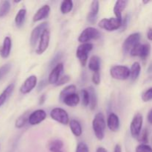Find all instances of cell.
<instances>
[{"label": "cell", "instance_id": "obj_44", "mask_svg": "<svg viewBox=\"0 0 152 152\" xmlns=\"http://www.w3.org/2000/svg\"><path fill=\"white\" fill-rule=\"evenodd\" d=\"M114 152H122V147L120 144H117L114 147Z\"/></svg>", "mask_w": 152, "mask_h": 152}, {"label": "cell", "instance_id": "obj_39", "mask_svg": "<svg viewBox=\"0 0 152 152\" xmlns=\"http://www.w3.org/2000/svg\"><path fill=\"white\" fill-rule=\"evenodd\" d=\"M70 80H71V77H70L68 75L62 76V77H60V79H59V81L57 82V83L56 84V86H63V85L68 83Z\"/></svg>", "mask_w": 152, "mask_h": 152}, {"label": "cell", "instance_id": "obj_46", "mask_svg": "<svg viewBox=\"0 0 152 152\" xmlns=\"http://www.w3.org/2000/svg\"><path fill=\"white\" fill-rule=\"evenodd\" d=\"M96 152H108V151H107V150L105 149L104 147H99V148L96 149Z\"/></svg>", "mask_w": 152, "mask_h": 152}, {"label": "cell", "instance_id": "obj_16", "mask_svg": "<svg viewBox=\"0 0 152 152\" xmlns=\"http://www.w3.org/2000/svg\"><path fill=\"white\" fill-rule=\"evenodd\" d=\"M99 10V2L98 1H93L91 4L90 12L88 14L87 19L90 23L94 24L96 22L98 13Z\"/></svg>", "mask_w": 152, "mask_h": 152}, {"label": "cell", "instance_id": "obj_47", "mask_svg": "<svg viewBox=\"0 0 152 152\" xmlns=\"http://www.w3.org/2000/svg\"><path fill=\"white\" fill-rule=\"evenodd\" d=\"M143 4H148V3L150 2V1H142Z\"/></svg>", "mask_w": 152, "mask_h": 152}, {"label": "cell", "instance_id": "obj_37", "mask_svg": "<svg viewBox=\"0 0 152 152\" xmlns=\"http://www.w3.org/2000/svg\"><path fill=\"white\" fill-rule=\"evenodd\" d=\"M135 152H152V148L148 144H140L137 146Z\"/></svg>", "mask_w": 152, "mask_h": 152}, {"label": "cell", "instance_id": "obj_26", "mask_svg": "<svg viewBox=\"0 0 152 152\" xmlns=\"http://www.w3.org/2000/svg\"><path fill=\"white\" fill-rule=\"evenodd\" d=\"M26 10L24 8L20 9L18 11V13L16 15V17H15V24H16V27L21 28L23 25L25 20V17H26Z\"/></svg>", "mask_w": 152, "mask_h": 152}, {"label": "cell", "instance_id": "obj_35", "mask_svg": "<svg viewBox=\"0 0 152 152\" xmlns=\"http://www.w3.org/2000/svg\"><path fill=\"white\" fill-rule=\"evenodd\" d=\"M150 52H151V45H150L148 43H145L143 44V47H142V55H141V58L143 59H146L150 54Z\"/></svg>", "mask_w": 152, "mask_h": 152}, {"label": "cell", "instance_id": "obj_14", "mask_svg": "<svg viewBox=\"0 0 152 152\" xmlns=\"http://www.w3.org/2000/svg\"><path fill=\"white\" fill-rule=\"evenodd\" d=\"M107 126L111 132H118L120 127V122L118 116L114 113H111L107 119Z\"/></svg>", "mask_w": 152, "mask_h": 152}, {"label": "cell", "instance_id": "obj_31", "mask_svg": "<svg viewBox=\"0 0 152 152\" xmlns=\"http://www.w3.org/2000/svg\"><path fill=\"white\" fill-rule=\"evenodd\" d=\"M142 47H143V44H141V43H138L137 45H136L130 51L131 56H140V57H141L142 51Z\"/></svg>", "mask_w": 152, "mask_h": 152}, {"label": "cell", "instance_id": "obj_34", "mask_svg": "<svg viewBox=\"0 0 152 152\" xmlns=\"http://www.w3.org/2000/svg\"><path fill=\"white\" fill-rule=\"evenodd\" d=\"M82 94V102L84 106H88L90 102V98H89V93L87 89H83L81 91Z\"/></svg>", "mask_w": 152, "mask_h": 152}, {"label": "cell", "instance_id": "obj_10", "mask_svg": "<svg viewBox=\"0 0 152 152\" xmlns=\"http://www.w3.org/2000/svg\"><path fill=\"white\" fill-rule=\"evenodd\" d=\"M50 31L48 28H47V29L45 30L44 32L42 34L41 37H40L38 48H37V50H36L37 54H42L47 50L49 46V44H50Z\"/></svg>", "mask_w": 152, "mask_h": 152}, {"label": "cell", "instance_id": "obj_21", "mask_svg": "<svg viewBox=\"0 0 152 152\" xmlns=\"http://www.w3.org/2000/svg\"><path fill=\"white\" fill-rule=\"evenodd\" d=\"M69 127L71 129V132L75 137H80L83 134V129L82 126L78 120H71L69 122Z\"/></svg>", "mask_w": 152, "mask_h": 152}, {"label": "cell", "instance_id": "obj_48", "mask_svg": "<svg viewBox=\"0 0 152 152\" xmlns=\"http://www.w3.org/2000/svg\"><path fill=\"white\" fill-rule=\"evenodd\" d=\"M58 152H64V151H58Z\"/></svg>", "mask_w": 152, "mask_h": 152}, {"label": "cell", "instance_id": "obj_4", "mask_svg": "<svg viewBox=\"0 0 152 152\" xmlns=\"http://www.w3.org/2000/svg\"><path fill=\"white\" fill-rule=\"evenodd\" d=\"M99 37H100V33L96 28L88 27L82 31L79 36L78 40L83 44V43H88L91 40L98 39Z\"/></svg>", "mask_w": 152, "mask_h": 152}, {"label": "cell", "instance_id": "obj_43", "mask_svg": "<svg viewBox=\"0 0 152 152\" xmlns=\"http://www.w3.org/2000/svg\"><path fill=\"white\" fill-rule=\"evenodd\" d=\"M147 120L150 124H152V109L148 112V115H147Z\"/></svg>", "mask_w": 152, "mask_h": 152}, {"label": "cell", "instance_id": "obj_9", "mask_svg": "<svg viewBox=\"0 0 152 152\" xmlns=\"http://www.w3.org/2000/svg\"><path fill=\"white\" fill-rule=\"evenodd\" d=\"M47 28H48V22H42L41 24H39L37 26H36L33 29L31 34V38H30V43H31L32 47H34L36 45L38 40L40 39V37H41L42 33Z\"/></svg>", "mask_w": 152, "mask_h": 152}, {"label": "cell", "instance_id": "obj_24", "mask_svg": "<svg viewBox=\"0 0 152 152\" xmlns=\"http://www.w3.org/2000/svg\"><path fill=\"white\" fill-rule=\"evenodd\" d=\"M141 71V65L138 62L132 64L130 69V78L132 81H135L138 79Z\"/></svg>", "mask_w": 152, "mask_h": 152}, {"label": "cell", "instance_id": "obj_41", "mask_svg": "<svg viewBox=\"0 0 152 152\" xmlns=\"http://www.w3.org/2000/svg\"><path fill=\"white\" fill-rule=\"evenodd\" d=\"M46 86H47V81H46V80H42V81L39 83L38 91H40L41 90H42Z\"/></svg>", "mask_w": 152, "mask_h": 152}, {"label": "cell", "instance_id": "obj_12", "mask_svg": "<svg viewBox=\"0 0 152 152\" xmlns=\"http://www.w3.org/2000/svg\"><path fill=\"white\" fill-rule=\"evenodd\" d=\"M47 117V114L42 109H38L31 113L28 117V123L31 126H36L44 121Z\"/></svg>", "mask_w": 152, "mask_h": 152}, {"label": "cell", "instance_id": "obj_45", "mask_svg": "<svg viewBox=\"0 0 152 152\" xmlns=\"http://www.w3.org/2000/svg\"><path fill=\"white\" fill-rule=\"evenodd\" d=\"M46 99V96L45 94H42L41 96H40V99H39V105H42L43 103L45 102Z\"/></svg>", "mask_w": 152, "mask_h": 152}, {"label": "cell", "instance_id": "obj_25", "mask_svg": "<svg viewBox=\"0 0 152 152\" xmlns=\"http://www.w3.org/2000/svg\"><path fill=\"white\" fill-rule=\"evenodd\" d=\"M76 91H77V87L74 85H70V86H66L65 88L61 91L60 94H59V100L62 102L67 96L76 93Z\"/></svg>", "mask_w": 152, "mask_h": 152}, {"label": "cell", "instance_id": "obj_3", "mask_svg": "<svg viewBox=\"0 0 152 152\" xmlns=\"http://www.w3.org/2000/svg\"><path fill=\"white\" fill-rule=\"evenodd\" d=\"M110 75L114 80H126L130 77V69L124 65H114L110 68Z\"/></svg>", "mask_w": 152, "mask_h": 152}, {"label": "cell", "instance_id": "obj_30", "mask_svg": "<svg viewBox=\"0 0 152 152\" xmlns=\"http://www.w3.org/2000/svg\"><path fill=\"white\" fill-rule=\"evenodd\" d=\"M28 117H29V116L28 115V113L27 112L22 114V115H21L16 120V123H15L16 128H17V129H22V128H23L27 123V122L28 123Z\"/></svg>", "mask_w": 152, "mask_h": 152}, {"label": "cell", "instance_id": "obj_19", "mask_svg": "<svg viewBox=\"0 0 152 152\" xmlns=\"http://www.w3.org/2000/svg\"><path fill=\"white\" fill-rule=\"evenodd\" d=\"M14 84L11 83L9 86H7L6 88L3 91L2 93L0 94V107L2 106L4 104V102L7 101V99L10 97V96L12 94L13 90H14Z\"/></svg>", "mask_w": 152, "mask_h": 152}, {"label": "cell", "instance_id": "obj_5", "mask_svg": "<svg viewBox=\"0 0 152 152\" xmlns=\"http://www.w3.org/2000/svg\"><path fill=\"white\" fill-rule=\"evenodd\" d=\"M99 27L102 29L107 31H114L121 28L122 22L117 19V18H108V19H102L99 21Z\"/></svg>", "mask_w": 152, "mask_h": 152}, {"label": "cell", "instance_id": "obj_7", "mask_svg": "<svg viewBox=\"0 0 152 152\" xmlns=\"http://www.w3.org/2000/svg\"><path fill=\"white\" fill-rule=\"evenodd\" d=\"M51 119L62 125H67L69 123V116L65 110L61 108H55L51 110L50 113Z\"/></svg>", "mask_w": 152, "mask_h": 152}, {"label": "cell", "instance_id": "obj_13", "mask_svg": "<svg viewBox=\"0 0 152 152\" xmlns=\"http://www.w3.org/2000/svg\"><path fill=\"white\" fill-rule=\"evenodd\" d=\"M64 70V65L62 63H58L55 65L54 68L50 71V74L48 76V83L52 85H56L57 82L61 77V74H62Z\"/></svg>", "mask_w": 152, "mask_h": 152}, {"label": "cell", "instance_id": "obj_8", "mask_svg": "<svg viewBox=\"0 0 152 152\" xmlns=\"http://www.w3.org/2000/svg\"><path fill=\"white\" fill-rule=\"evenodd\" d=\"M140 37L141 36L140 33H133V34H130L125 39L124 42L123 44V53H126V54L129 53L136 45L140 43Z\"/></svg>", "mask_w": 152, "mask_h": 152}, {"label": "cell", "instance_id": "obj_17", "mask_svg": "<svg viewBox=\"0 0 152 152\" xmlns=\"http://www.w3.org/2000/svg\"><path fill=\"white\" fill-rule=\"evenodd\" d=\"M127 4L128 1H126V0H118V1H116L115 4H114V13L115 15L116 18L120 21H121V22H123L122 13H123V10L126 9Z\"/></svg>", "mask_w": 152, "mask_h": 152}, {"label": "cell", "instance_id": "obj_1", "mask_svg": "<svg viewBox=\"0 0 152 152\" xmlns=\"http://www.w3.org/2000/svg\"><path fill=\"white\" fill-rule=\"evenodd\" d=\"M92 128L95 136L99 140H103L105 137V131L106 128V122H105V116L102 113H97L94 116L92 121Z\"/></svg>", "mask_w": 152, "mask_h": 152}, {"label": "cell", "instance_id": "obj_36", "mask_svg": "<svg viewBox=\"0 0 152 152\" xmlns=\"http://www.w3.org/2000/svg\"><path fill=\"white\" fill-rule=\"evenodd\" d=\"M142 99L143 102H149L152 100V87L149 88L142 93Z\"/></svg>", "mask_w": 152, "mask_h": 152}, {"label": "cell", "instance_id": "obj_20", "mask_svg": "<svg viewBox=\"0 0 152 152\" xmlns=\"http://www.w3.org/2000/svg\"><path fill=\"white\" fill-rule=\"evenodd\" d=\"M80 101V96L77 94L74 93L72 94H70L67 96L65 99H63L62 102L66 105L70 107H75L79 104Z\"/></svg>", "mask_w": 152, "mask_h": 152}, {"label": "cell", "instance_id": "obj_42", "mask_svg": "<svg viewBox=\"0 0 152 152\" xmlns=\"http://www.w3.org/2000/svg\"><path fill=\"white\" fill-rule=\"evenodd\" d=\"M147 38L149 41H152V28H150L147 31Z\"/></svg>", "mask_w": 152, "mask_h": 152}, {"label": "cell", "instance_id": "obj_27", "mask_svg": "<svg viewBox=\"0 0 152 152\" xmlns=\"http://www.w3.org/2000/svg\"><path fill=\"white\" fill-rule=\"evenodd\" d=\"M74 3L71 0H65L60 4V11L62 14H68L72 10Z\"/></svg>", "mask_w": 152, "mask_h": 152}, {"label": "cell", "instance_id": "obj_6", "mask_svg": "<svg viewBox=\"0 0 152 152\" xmlns=\"http://www.w3.org/2000/svg\"><path fill=\"white\" fill-rule=\"evenodd\" d=\"M142 123H143V117L140 113H137L134 116L130 124L131 134L134 138H138L139 135L142 132Z\"/></svg>", "mask_w": 152, "mask_h": 152}, {"label": "cell", "instance_id": "obj_15", "mask_svg": "<svg viewBox=\"0 0 152 152\" xmlns=\"http://www.w3.org/2000/svg\"><path fill=\"white\" fill-rule=\"evenodd\" d=\"M50 12V6L48 4H45L42 7H40L36 13L34 14V17H33V22H37L39 21L42 20V19H45L48 16L49 13Z\"/></svg>", "mask_w": 152, "mask_h": 152}, {"label": "cell", "instance_id": "obj_32", "mask_svg": "<svg viewBox=\"0 0 152 152\" xmlns=\"http://www.w3.org/2000/svg\"><path fill=\"white\" fill-rule=\"evenodd\" d=\"M138 141L141 142V144H147L148 142V132L146 129H143L141 132L140 134L137 138Z\"/></svg>", "mask_w": 152, "mask_h": 152}, {"label": "cell", "instance_id": "obj_22", "mask_svg": "<svg viewBox=\"0 0 152 152\" xmlns=\"http://www.w3.org/2000/svg\"><path fill=\"white\" fill-rule=\"evenodd\" d=\"M87 90L89 93V98H90L89 107H90L91 110L94 111V110L96 109V106H97V95H96V91L93 87H89L88 88H87Z\"/></svg>", "mask_w": 152, "mask_h": 152}, {"label": "cell", "instance_id": "obj_11", "mask_svg": "<svg viewBox=\"0 0 152 152\" xmlns=\"http://www.w3.org/2000/svg\"><path fill=\"white\" fill-rule=\"evenodd\" d=\"M37 76L31 75L30 76V77H28V78L25 80L23 84L21 86L19 91H20V92L22 94H29L31 91H33V89L37 86Z\"/></svg>", "mask_w": 152, "mask_h": 152}, {"label": "cell", "instance_id": "obj_38", "mask_svg": "<svg viewBox=\"0 0 152 152\" xmlns=\"http://www.w3.org/2000/svg\"><path fill=\"white\" fill-rule=\"evenodd\" d=\"M76 152H89V149L88 145L85 142H80L77 145L76 148Z\"/></svg>", "mask_w": 152, "mask_h": 152}, {"label": "cell", "instance_id": "obj_29", "mask_svg": "<svg viewBox=\"0 0 152 152\" xmlns=\"http://www.w3.org/2000/svg\"><path fill=\"white\" fill-rule=\"evenodd\" d=\"M10 10V3L9 1H2L0 3V18L6 16Z\"/></svg>", "mask_w": 152, "mask_h": 152}, {"label": "cell", "instance_id": "obj_18", "mask_svg": "<svg viewBox=\"0 0 152 152\" xmlns=\"http://www.w3.org/2000/svg\"><path fill=\"white\" fill-rule=\"evenodd\" d=\"M12 47V41L10 37H6L4 39L2 45L0 47V56L2 58H7L10 53Z\"/></svg>", "mask_w": 152, "mask_h": 152}, {"label": "cell", "instance_id": "obj_28", "mask_svg": "<svg viewBox=\"0 0 152 152\" xmlns=\"http://www.w3.org/2000/svg\"><path fill=\"white\" fill-rule=\"evenodd\" d=\"M64 146V143L60 140H55L50 142L48 145V148L51 152H58L62 151Z\"/></svg>", "mask_w": 152, "mask_h": 152}, {"label": "cell", "instance_id": "obj_40", "mask_svg": "<svg viewBox=\"0 0 152 152\" xmlns=\"http://www.w3.org/2000/svg\"><path fill=\"white\" fill-rule=\"evenodd\" d=\"M100 74H99V71L97 72H94L93 76H92V82L94 85L98 86L100 83Z\"/></svg>", "mask_w": 152, "mask_h": 152}, {"label": "cell", "instance_id": "obj_2", "mask_svg": "<svg viewBox=\"0 0 152 152\" xmlns=\"http://www.w3.org/2000/svg\"><path fill=\"white\" fill-rule=\"evenodd\" d=\"M94 45L91 43H83L80 45L77 49L76 56L80 61V64L83 67H85L88 62V54L91 50L93 49Z\"/></svg>", "mask_w": 152, "mask_h": 152}, {"label": "cell", "instance_id": "obj_33", "mask_svg": "<svg viewBox=\"0 0 152 152\" xmlns=\"http://www.w3.org/2000/svg\"><path fill=\"white\" fill-rule=\"evenodd\" d=\"M11 69V64L6 63L1 67H0V80L4 78Z\"/></svg>", "mask_w": 152, "mask_h": 152}, {"label": "cell", "instance_id": "obj_23", "mask_svg": "<svg viewBox=\"0 0 152 152\" xmlns=\"http://www.w3.org/2000/svg\"><path fill=\"white\" fill-rule=\"evenodd\" d=\"M88 68L91 71L94 72H97L99 71L100 69V59L99 56L94 55L91 57L90 60L88 62Z\"/></svg>", "mask_w": 152, "mask_h": 152}]
</instances>
